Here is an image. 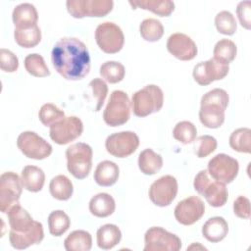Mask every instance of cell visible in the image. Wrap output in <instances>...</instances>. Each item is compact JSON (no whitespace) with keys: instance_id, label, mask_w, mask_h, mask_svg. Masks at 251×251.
<instances>
[{"instance_id":"1","label":"cell","mask_w":251,"mask_h":251,"mask_svg":"<svg viewBox=\"0 0 251 251\" xmlns=\"http://www.w3.org/2000/svg\"><path fill=\"white\" fill-rule=\"evenodd\" d=\"M51 60L56 72L68 80L84 78L90 71L86 45L75 37H63L53 47Z\"/></svg>"},{"instance_id":"2","label":"cell","mask_w":251,"mask_h":251,"mask_svg":"<svg viewBox=\"0 0 251 251\" xmlns=\"http://www.w3.org/2000/svg\"><path fill=\"white\" fill-rule=\"evenodd\" d=\"M133 114L143 118L153 113L159 112L164 104V93L155 84H148L134 92L131 98Z\"/></svg>"},{"instance_id":"3","label":"cell","mask_w":251,"mask_h":251,"mask_svg":"<svg viewBox=\"0 0 251 251\" xmlns=\"http://www.w3.org/2000/svg\"><path fill=\"white\" fill-rule=\"evenodd\" d=\"M193 186L197 193L205 197L208 204L212 207H223L227 201L228 192L226 184L214 178L211 179L207 170H202L196 175Z\"/></svg>"},{"instance_id":"4","label":"cell","mask_w":251,"mask_h":251,"mask_svg":"<svg viewBox=\"0 0 251 251\" xmlns=\"http://www.w3.org/2000/svg\"><path fill=\"white\" fill-rule=\"evenodd\" d=\"M92 148L83 142L71 145L66 150L67 168L70 174L77 179L88 176L92 168Z\"/></svg>"},{"instance_id":"5","label":"cell","mask_w":251,"mask_h":251,"mask_svg":"<svg viewBox=\"0 0 251 251\" xmlns=\"http://www.w3.org/2000/svg\"><path fill=\"white\" fill-rule=\"evenodd\" d=\"M130 105L128 95L126 92L113 91L103 112V120L106 125L115 127L126 124L130 117Z\"/></svg>"},{"instance_id":"6","label":"cell","mask_w":251,"mask_h":251,"mask_svg":"<svg viewBox=\"0 0 251 251\" xmlns=\"http://www.w3.org/2000/svg\"><path fill=\"white\" fill-rule=\"evenodd\" d=\"M95 40L104 53L115 54L122 50L125 36L119 25L112 22H104L96 27Z\"/></svg>"},{"instance_id":"7","label":"cell","mask_w":251,"mask_h":251,"mask_svg":"<svg viewBox=\"0 0 251 251\" xmlns=\"http://www.w3.org/2000/svg\"><path fill=\"white\" fill-rule=\"evenodd\" d=\"M66 5L68 12L75 19L101 18L113 10L114 2L112 0H68Z\"/></svg>"},{"instance_id":"8","label":"cell","mask_w":251,"mask_h":251,"mask_svg":"<svg viewBox=\"0 0 251 251\" xmlns=\"http://www.w3.org/2000/svg\"><path fill=\"white\" fill-rule=\"evenodd\" d=\"M144 251H178L180 238L161 226L149 227L144 234Z\"/></svg>"},{"instance_id":"9","label":"cell","mask_w":251,"mask_h":251,"mask_svg":"<svg viewBox=\"0 0 251 251\" xmlns=\"http://www.w3.org/2000/svg\"><path fill=\"white\" fill-rule=\"evenodd\" d=\"M17 146L27 158L43 160L52 153V146L34 131H24L17 139Z\"/></svg>"},{"instance_id":"10","label":"cell","mask_w":251,"mask_h":251,"mask_svg":"<svg viewBox=\"0 0 251 251\" xmlns=\"http://www.w3.org/2000/svg\"><path fill=\"white\" fill-rule=\"evenodd\" d=\"M83 131L81 120L75 116L65 117L50 126V138L59 145L68 144L78 138Z\"/></svg>"},{"instance_id":"11","label":"cell","mask_w":251,"mask_h":251,"mask_svg":"<svg viewBox=\"0 0 251 251\" xmlns=\"http://www.w3.org/2000/svg\"><path fill=\"white\" fill-rule=\"evenodd\" d=\"M238 171V161L224 153L217 154L208 163V174L214 179L225 184L232 182L237 176Z\"/></svg>"},{"instance_id":"12","label":"cell","mask_w":251,"mask_h":251,"mask_svg":"<svg viewBox=\"0 0 251 251\" xmlns=\"http://www.w3.org/2000/svg\"><path fill=\"white\" fill-rule=\"evenodd\" d=\"M139 138L133 131H121L109 135L105 141V147L109 154L117 158H126L136 151Z\"/></svg>"},{"instance_id":"13","label":"cell","mask_w":251,"mask_h":251,"mask_svg":"<svg viewBox=\"0 0 251 251\" xmlns=\"http://www.w3.org/2000/svg\"><path fill=\"white\" fill-rule=\"evenodd\" d=\"M23 190L20 176L14 172H5L0 176V210L7 213L8 210L19 203Z\"/></svg>"},{"instance_id":"14","label":"cell","mask_w":251,"mask_h":251,"mask_svg":"<svg viewBox=\"0 0 251 251\" xmlns=\"http://www.w3.org/2000/svg\"><path fill=\"white\" fill-rule=\"evenodd\" d=\"M177 193V181L175 176L167 175L155 180L149 188L151 202L159 207L169 206Z\"/></svg>"},{"instance_id":"15","label":"cell","mask_w":251,"mask_h":251,"mask_svg":"<svg viewBox=\"0 0 251 251\" xmlns=\"http://www.w3.org/2000/svg\"><path fill=\"white\" fill-rule=\"evenodd\" d=\"M227 64L220 62L214 58L200 62L193 68V78L199 85H208L215 80L223 79L228 74Z\"/></svg>"},{"instance_id":"16","label":"cell","mask_w":251,"mask_h":251,"mask_svg":"<svg viewBox=\"0 0 251 251\" xmlns=\"http://www.w3.org/2000/svg\"><path fill=\"white\" fill-rule=\"evenodd\" d=\"M205 213V205L198 196H189L177 203L174 215L177 223L191 226L199 221Z\"/></svg>"},{"instance_id":"17","label":"cell","mask_w":251,"mask_h":251,"mask_svg":"<svg viewBox=\"0 0 251 251\" xmlns=\"http://www.w3.org/2000/svg\"><path fill=\"white\" fill-rule=\"evenodd\" d=\"M167 49L174 57L181 61L194 59L198 52L195 42L188 35L181 32H176L169 36Z\"/></svg>"},{"instance_id":"18","label":"cell","mask_w":251,"mask_h":251,"mask_svg":"<svg viewBox=\"0 0 251 251\" xmlns=\"http://www.w3.org/2000/svg\"><path fill=\"white\" fill-rule=\"evenodd\" d=\"M8 221L11 229L18 233H25L30 231L38 222L34 221L32 217L25 210L19 203L12 206L8 212Z\"/></svg>"},{"instance_id":"19","label":"cell","mask_w":251,"mask_h":251,"mask_svg":"<svg viewBox=\"0 0 251 251\" xmlns=\"http://www.w3.org/2000/svg\"><path fill=\"white\" fill-rule=\"evenodd\" d=\"M44 238L43 226L41 223L38 224L30 231L25 233H17L13 230L9 231V241L13 248L22 250L29 247L33 244H39Z\"/></svg>"},{"instance_id":"20","label":"cell","mask_w":251,"mask_h":251,"mask_svg":"<svg viewBox=\"0 0 251 251\" xmlns=\"http://www.w3.org/2000/svg\"><path fill=\"white\" fill-rule=\"evenodd\" d=\"M12 20L15 28H26L36 25L38 20L36 8L30 3L17 5L13 10Z\"/></svg>"},{"instance_id":"21","label":"cell","mask_w":251,"mask_h":251,"mask_svg":"<svg viewBox=\"0 0 251 251\" xmlns=\"http://www.w3.org/2000/svg\"><path fill=\"white\" fill-rule=\"evenodd\" d=\"M229 97L226 90L222 88H214L205 93L200 101V109L225 113L228 105Z\"/></svg>"},{"instance_id":"22","label":"cell","mask_w":251,"mask_h":251,"mask_svg":"<svg viewBox=\"0 0 251 251\" xmlns=\"http://www.w3.org/2000/svg\"><path fill=\"white\" fill-rule=\"evenodd\" d=\"M227 232L228 225L223 217H212L202 226V235L212 243L222 241Z\"/></svg>"},{"instance_id":"23","label":"cell","mask_w":251,"mask_h":251,"mask_svg":"<svg viewBox=\"0 0 251 251\" xmlns=\"http://www.w3.org/2000/svg\"><path fill=\"white\" fill-rule=\"evenodd\" d=\"M119 166L109 160L100 162L94 172V180L100 186H111L119 178Z\"/></svg>"},{"instance_id":"24","label":"cell","mask_w":251,"mask_h":251,"mask_svg":"<svg viewBox=\"0 0 251 251\" xmlns=\"http://www.w3.org/2000/svg\"><path fill=\"white\" fill-rule=\"evenodd\" d=\"M23 187L30 192H38L42 189L45 182L44 172L36 166L24 167L21 175Z\"/></svg>"},{"instance_id":"25","label":"cell","mask_w":251,"mask_h":251,"mask_svg":"<svg viewBox=\"0 0 251 251\" xmlns=\"http://www.w3.org/2000/svg\"><path fill=\"white\" fill-rule=\"evenodd\" d=\"M97 245L100 249L110 250L120 243L122 239L121 229L113 224H106L100 226L96 232Z\"/></svg>"},{"instance_id":"26","label":"cell","mask_w":251,"mask_h":251,"mask_svg":"<svg viewBox=\"0 0 251 251\" xmlns=\"http://www.w3.org/2000/svg\"><path fill=\"white\" fill-rule=\"evenodd\" d=\"M116 203L114 198L105 192L98 193L89 201L90 213L98 218H106L115 212Z\"/></svg>"},{"instance_id":"27","label":"cell","mask_w":251,"mask_h":251,"mask_svg":"<svg viewBox=\"0 0 251 251\" xmlns=\"http://www.w3.org/2000/svg\"><path fill=\"white\" fill-rule=\"evenodd\" d=\"M128 3L133 9L148 10L160 17H169L175 10V3L170 0H130Z\"/></svg>"},{"instance_id":"28","label":"cell","mask_w":251,"mask_h":251,"mask_svg":"<svg viewBox=\"0 0 251 251\" xmlns=\"http://www.w3.org/2000/svg\"><path fill=\"white\" fill-rule=\"evenodd\" d=\"M163 167V158L152 149L147 148L139 153L138 168L144 175L152 176L158 173Z\"/></svg>"},{"instance_id":"29","label":"cell","mask_w":251,"mask_h":251,"mask_svg":"<svg viewBox=\"0 0 251 251\" xmlns=\"http://www.w3.org/2000/svg\"><path fill=\"white\" fill-rule=\"evenodd\" d=\"M67 251H89L92 246L91 234L82 229L74 230L64 241Z\"/></svg>"},{"instance_id":"30","label":"cell","mask_w":251,"mask_h":251,"mask_svg":"<svg viewBox=\"0 0 251 251\" xmlns=\"http://www.w3.org/2000/svg\"><path fill=\"white\" fill-rule=\"evenodd\" d=\"M49 191L52 197L60 201L69 200L74 192V186L69 177L64 175L54 176L49 184Z\"/></svg>"},{"instance_id":"31","label":"cell","mask_w":251,"mask_h":251,"mask_svg":"<svg viewBox=\"0 0 251 251\" xmlns=\"http://www.w3.org/2000/svg\"><path fill=\"white\" fill-rule=\"evenodd\" d=\"M14 38L21 47L33 48L41 41V30L37 25L26 28H15Z\"/></svg>"},{"instance_id":"32","label":"cell","mask_w":251,"mask_h":251,"mask_svg":"<svg viewBox=\"0 0 251 251\" xmlns=\"http://www.w3.org/2000/svg\"><path fill=\"white\" fill-rule=\"evenodd\" d=\"M139 32L144 40L155 42L162 38L164 34V26L160 21L149 18L141 22L139 25Z\"/></svg>"},{"instance_id":"33","label":"cell","mask_w":251,"mask_h":251,"mask_svg":"<svg viewBox=\"0 0 251 251\" xmlns=\"http://www.w3.org/2000/svg\"><path fill=\"white\" fill-rule=\"evenodd\" d=\"M229 146L240 153L251 152V129L240 127L232 131L229 136Z\"/></svg>"},{"instance_id":"34","label":"cell","mask_w":251,"mask_h":251,"mask_svg":"<svg viewBox=\"0 0 251 251\" xmlns=\"http://www.w3.org/2000/svg\"><path fill=\"white\" fill-rule=\"evenodd\" d=\"M99 74L104 80L109 83H118L125 77L126 70L122 63L107 61L100 66Z\"/></svg>"},{"instance_id":"35","label":"cell","mask_w":251,"mask_h":251,"mask_svg":"<svg viewBox=\"0 0 251 251\" xmlns=\"http://www.w3.org/2000/svg\"><path fill=\"white\" fill-rule=\"evenodd\" d=\"M71 226L69 216L62 210H56L48 216L49 232L54 236H61L64 234Z\"/></svg>"},{"instance_id":"36","label":"cell","mask_w":251,"mask_h":251,"mask_svg":"<svg viewBox=\"0 0 251 251\" xmlns=\"http://www.w3.org/2000/svg\"><path fill=\"white\" fill-rule=\"evenodd\" d=\"M236 53L237 48L235 43L229 39L223 38L216 43L213 50V58L228 65L235 59Z\"/></svg>"},{"instance_id":"37","label":"cell","mask_w":251,"mask_h":251,"mask_svg":"<svg viewBox=\"0 0 251 251\" xmlns=\"http://www.w3.org/2000/svg\"><path fill=\"white\" fill-rule=\"evenodd\" d=\"M26 72L35 77H45L50 75V71L45 64L43 57L37 53L28 54L24 61Z\"/></svg>"},{"instance_id":"38","label":"cell","mask_w":251,"mask_h":251,"mask_svg":"<svg viewBox=\"0 0 251 251\" xmlns=\"http://www.w3.org/2000/svg\"><path fill=\"white\" fill-rule=\"evenodd\" d=\"M173 135L175 139L181 142L182 144H189L195 141L197 136L196 126L189 121L178 122L174 129Z\"/></svg>"},{"instance_id":"39","label":"cell","mask_w":251,"mask_h":251,"mask_svg":"<svg viewBox=\"0 0 251 251\" xmlns=\"http://www.w3.org/2000/svg\"><path fill=\"white\" fill-rule=\"evenodd\" d=\"M217 30L225 35H232L236 31L237 24L234 16L228 11H221L215 17Z\"/></svg>"},{"instance_id":"40","label":"cell","mask_w":251,"mask_h":251,"mask_svg":"<svg viewBox=\"0 0 251 251\" xmlns=\"http://www.w3.org/2000/svg\"><path fill=\"white\" fill-rule=\"evenodd\" d=\"M38 117L45 126H51L65 118V112L52 103H46L41 106Z\"/></svg>"},{"instance_id":"41","label":"cell","mask_w":251,"mask_h":251,"mask_svg":"<svg viewBox=\"0 0 251 251\" xmlns=\"http://www.w3.org/2000/svg\"><path fill=\"white\" fill-rule=\"evenodd\" d=\"M194 145V153L198 158H205L211 153H213L218 145V142L215 137L211 135H201L197 139H195Z\"/></svg>"},{"instance_id":"42","label":"cell","mask_w":251,"mask_h":251,"mask_svg":"<svg viewBox=\"0 0 251 251\" xmlns=\"http://www.w3.org/2000/svg\"><path fill=\"white\" fill-rule=\"evenodd\" d=\"M92 91V94L95 98V101H96V106L94 108V110L96 112H98L104 102H105V99L107 97V94H108V86L106 84V82L99 78V77H96L94 79H92L90 82H89V85H88Z\"/></svg>"},{"instance_id":"43","label":"cell","mask_w":251,"mask_h":251,"mask_svg":"<svg viewBox=\"0 0 251 251\" xmlns=\"http://www.w3.org/2000/svg\"><path fill=\"white\" fill-rule=\"evenodd\" d=\"M0 68L6 73H14L19 68L18 57L10 50L2 48L0 50Z\"/></svg>"},{"instance_id":"44","label":"cell","mask_w":251,"mask_h":251,"mask_svg":"<svg viewBox=\"0 0 251 251\" xmlns=\"http://www.w3.org/2000/svg\"><path fill=\"white\" fill-rule=\"evenodd\" d=\"M251 2L250 1H241L238 3L236 8L237 18L240 25L246 28H251Z\"/></svg>"},{"instance_id":"45","label":"cell","mask_w":251,"mask_h":251,"mask_svg":"<svg viewBox=\"0 0 251 251\" xmlns=\"http://www.w3.org/2000/svg\"><path fill=\"white\" fill-rule=\"evenodd\" d=\"M233 213L241 219H249L250 217V201L247 197L238 196L233 202Z\"/></svg>"}]
</instances>
